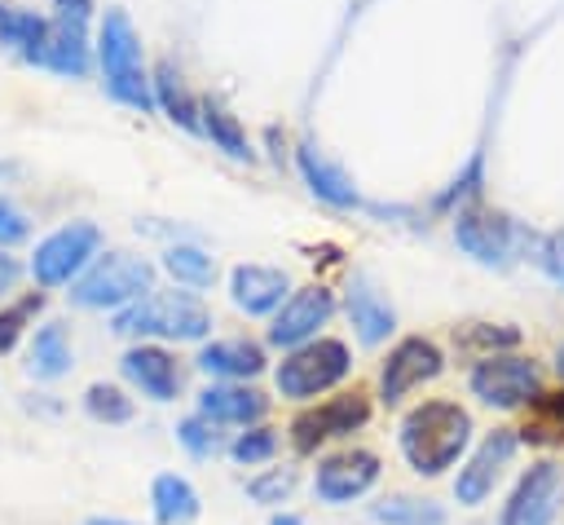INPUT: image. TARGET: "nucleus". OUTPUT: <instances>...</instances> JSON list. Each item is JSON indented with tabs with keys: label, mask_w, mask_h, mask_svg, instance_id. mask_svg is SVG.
<instances>
[{
	"label": "nucleus",
	"mask_w": 564,
	"mask_h": 525,
	"mask_svg": "<svg viewBox=\"0 0 564 525\" xmlns=\"http://www.w3.org/2000/svg\"><path fill=\"white\" fill-rule=\"evenodd\" d=\"M348 371H352L348 344H344V340H326V335H317V340H308V344L291 349V353L278 362L273 384H278V393H282V397L304 401V397H317V393L335 388Z\"/></svg>",
	"instance_id": "39448f33"
},
{
	"label": "nucleus",
	"mask_w": 564,
	"mask_h": 525,
	"mask_svg": "<svg viewBox=\"0 0 564 525\" xmlns=\"http://www.w3.org/2000/svg\"><path fill=\"white\" fill-rule=\"evenodd\" d=\"M119 371L132 388H141L150 401H172L181 393V366L163 344H132L119 357Z\"/></svg>",
	"instance_id": "dca6fc26"
},
{
	"label": "nucleus",
	"mask_w": 564,
	"mask_h": 525,
	"mask_svg": "<svg viewBox=\"0 0 564 525\" xmlns=\"http://www.w3.org/2000/svg\"><path fill=\"white\" fill-rule=\"evenodd\" d=\"M97 247H101V229L93 221H70V225L53 229L44 243H35L31 278L40 287H62V282L79 278L97 260Z\"/></svg>",
	"instance_id": "423d86ee"
},
{
	"label": "nucleus",
	"mask_w": 564,
	"mask_h": 525,
	"mask_svg": "<svg viewBox=\"0 0 564 525\" xmlns=\"http://www.w3.org/2000/svg\"><path fill=\"white\" fill-rule=\"evenodd\" d=\"M75 353H70V340H66V326L62 322H44L35 335H31V357H26V371L35 379H62L70 371Z\"/></svg>",
	"instance_id": "5701e85b"
},
{
	"label": "nucleus",
	"mask_w": 564,
	"mask_h": 525,
	"mask_svg": "<svg viewBox=\"0 0 564 525\" xmlns=\"http://www.w3.org/2000/svg\"><path fill=\"white\" fill-rule=\"evenodd\" d=\"M295 163H300L304 185H308L322 203H330V207H357V203H361V194H357V185L348 181V172H344L339 163H330L313 141H300Z\"/></svg>",
	"instance_id": "6ab92c4d"
},
{
	"label": "nucleus",
	"mask_w": 564,
	"mask_h": 525,
	"mask_svg": "<svg viewBox=\"0 0 564 525\" xmlns=\"http://www.w3.org/2000/svg\"><path fill=\"white\" fill-rule=\"evenodd\" d=\"M198 415L207 424H242V428H251V424H260L269 415V397L247 388V384H207L198 393Z\"/></svg>",
	"instance_id": "a211bd4d"
},
{
	"label": "nucleus",
	"mask_w": 564,
	"mask_h": 525,
	"mask_svg": "<svg viewBox=\"0 0 564 525\" xmlns=\"http://www.w3.org/2000/svg\"><path fill=\"white\" fill-rule=\"evenodd\" d=\"M84 410L97 419V424H128L132 419V397L115 384H88L84 393Z\"/></svg>",
	"instance_id": "c756f323"
},
{
	"label": "nucleus",
	"mask_w": 564,
	"mask_h": 525,
	"mask_svg": "<svg viewBox=\"0 0 564 525\" xmlns=\"http://www.w3.org/2000/svg\"><path fill=\"white\" fill-rule=\"evenodd\" d=\"M198 128H203L225 154H234V159H251V146H247L238 119H234L229 110H220L216 101H203V106H198Z\"/></svg>",
	"instance_id": "bb28decb"
},
{
	"label": "nucleus",
	"mask_w": 564,
	"mask_h": 525,
	"mask_svg": "<svg viewBox=\"0 0 564 525\" xmlns=\"http://www.w3.org/2000/svg\"><path fill=\"white\" fill-rule=\"evenodd\" d=\"M0 18H4V4H0Z\"/></svg>",
	"instance_id": "79ce46f5"
},
{
	"label": "nucleus",
	"mask_w": 564,
	"mask_h": 525,
	"mask_svg": "<svg viewBox=\"0 0 564 525\" xmlns=\"http://www.w3.org/2000/svg\"><path fill=\"white\" fill-rule=\"evenodd\" d=\"M176 441H181L194 459H207V454H216V450H220V437H216V428H212L203 415L181 419V424H176Z\"/></svg>",
	"instance_id": "72a5a7b5"
},
{
	"label": "nucleus",
	"mask_w": 564,
	"mask_h": 525,
	"mask_svg": "<svg viewBox=\"0 0 564 525\" xmlns=\"http://www.w3.org/2000/svg\"><path fill=\"white\" fill-rule=\"evenodd\" d=\"M163 269H167L181 287H212V278H216L212 256H207V251H198V247H189V243L167 247V251H163Z\"/></svg>",
	"instance_id": "cd10ccee"
},
{
	"label": "nucleus",
	"mask_w": 564,
	"mask_h": 525,
	"mask_svg": "<svg viewBox=\"0 0 564 525\" xmlns=\"http://www.w3.org/2000/svg\"><path fill=\"white\" fill-rule=\"evenodd\" d=\"M441 371H445V353H441L427 335H405V340L392 344V353H388V362H383V371H379V393H383L388 406H397V401L410 397L419 384L436 379Z\"/></svg>",
	"instance_id": "9b49d317"
},
{
	"label": "nucleus",
	"mask_w": 564,
	"mask_h": 525,
	"mask_svg": "<svg viewBox=\"0 0 564 525\" xmlns=\"http://www.w3.org/2000/svg\"><path fill=\"white\" fill-rule=\"evenodd\" d=\"M538 265L546 269L551 282L564 287V229H555V234H546V238L538 243Z\"/></svg>",
	"instance_id": "c9c22d12"
},
{
	"label": "nucleus",
	"mask_w": 564,
	"mask_h": 525,
	"mask_svg": "<svg viewBox=\"0 0 564 525\" xmlns=\"http://www.w3.org/2000/svg\"><path fill=\"white\" fill-rule=\"evenodd\" d=\"M150 512H154L159 525H189L203 512V503H198V490L185 476L159 472L154 485H150Z\"/></svg>",
	"instance_id": "4be33fe9"
},
{
	"label": "nucleus",
	"mask_w": 564,
	"mask_h": 525,
	"mask_svg": "<svg viewBox=\"0 0 564 525\" xmlns=\"http://www.w3.org/2000/svg\"><path fill=\"white\" fill-rule=\"evenodd\" d=\"M150 287H154L150 260L132 251H106L70 282V300L79 309H128L141 296H150Z\"/></svg>",
	"instance_id": "20e7f679"
},
{
	"label": "nucleus",
	"mask_w": 564,
	"mask_h": 525,
	"mask_svg": "<svg viewBox=\"0 0 564 525\" xmlns=\"http://www.w3.org/2000/svg\"><path fill=\"white\" fill-rule=\"evenodd\" d=\"M291 296V278L273 265H238L229 274V300L234 309H242L247 318H264L278 313L282 300Z\"/></svg>",
	"instance_id": "f3484780"
},
{
	"label": "nucleus",
	"mask_w": 564,
	"mask_h": 525,
	"mask_svg": "<svg viewBox=\"0 0 564 525\" xmlns=\"http://www.w3.org/2000/svg\"><path fill=\"white\" fill-rule=\"evenodd\" d=\"M88 13H93L88 0H57L53 4L40 66H48L57 75H84L88 71Z\"/></svg>",
	"instance_id": "f8f14e48"
},
{
	"label": "nucleus",
	"mask_w": 564,
	"mask_h": 525,
	"mask_svg": "<svg viewBox=\"0 0 564 525\" xmlns=\"http://www.w3.org/2000/svg\"><path fill=\"white\" fill-rule=\"evenodd\" d=\"M330 313H335V296H330V287H322V282L300 287V291H291V296L282 300V309L273 313L269 344H278V349L291 353V349L317 340V331L330 322Z\"/></svg>",
	"instance_id": "ddd939ff"
},
{
	"label": "nucleus",
	"mask_w": 564,
	"mask_h": 525,
	"mask_svg": "<svg viewBox=\"0 0 564 525\" xmlns=\"http://www.w3.org/2000/svg\"><path fill=\"white\" fill-rule=\"evenodd\" d=\"M40 304H44V296H40V291H26L22 300H13V304L0 309V353H9V349L22 340L26 322L40 313Z\"/></svg>",
	"instance_id": "2f4dec72"
},
{
	"label": "nucleus",
	"mask_w": 564,
	"mask_h": 525,
	"mask_svg": "<svg viewBox=\"0 0 564 525\" xmlns=\"http://www.w3.org/2000/svg\"><path fill=\"white\" fill-rule=\"evenodd\" d=\"M467 384H471V393H476L485 406H494V410H516V406H524V401L538 397V366H533L529 357L489 353V357H480V362L471 366Z\"/></svg>",
	"instance_id": "1a4fd4ad"
},
{
	"label": "nucleus",
	"mask_w": 564,
	"mask_h": 525,
	"mask_svg": "<svg viewBox=\"0 0 564 525\" xmlns=\"http://www.w3.org/2000/svg\"><path fill=\"white\" fill-rule=\"evenodd\" d=\"M18 238H26V216H22L9 199H0V251H4L9 243H18Z\"/></svg>",
	"instance_id": "e433bc0d"
},
{
	"label": "nucleus",
	"mask_w": 564,
	"mask_h": 525,
	"mask_svg": "<svg viewBox=\"0 0 564 525\" xmlns=\"http://www.w3.org/2000/svg\"><path fill=\"white\" fill-rule=\"evenodd\" d=\"M22 278V265L13 260V256H4L0 251V300H4V291H13V282Z\"/></svg>",
	"instance_id": "4c0bfd02"
},
{
	"label": "nucleus",
	"mask_w": 564,
	"mask_h": 525,
	"mask_svg": "<svg viewBox=\"0 0 564 525\" xmlns=\"http://www.w3.org/2000/svg\"><path fill=\"white\" fill-rule=\"evenodd\" d=\"M119 335H150V340H203L212 331V313L189 291H154L137 304L115 313Z\"/></svg>",
	"instance_id": "7ed1b4c3"
},
{
	"label": "nucleus",
	"mask_w": 564,
	"mask_h": 525,
	"mask_svg": "<svg viewBox=\"0 0 564 525\" xmlns=\"http://www.w3.org/2000/svg\"><path fill=\"white\" fill-rule=\"evenodd\" d=\"M370 516L379 525H445V507L419 494H392L383 503L370 507Z\"/></svg>",
	"instance_id": "a878e982"
},
{
	"label": "nucleus",
	"mask_w": 564,
	"mask_h": 525,
	"mask_svg": "<svg viewBox=\"0 0 564 525\" xmlns=\"http://www.w3.org/2000/svg\"><path fill=\"white\" fill-rule=\"evenodd\" d=\"M269 525H304L295 512H278V516H269Z\"/></svg>",
	"instance_id": "58836bf2"
},
{
	"label": "nucleus",
	"mask_w": 564,
	"mask_h": 525,
	"mask_svg": "<svg viewBox=\"0 0 564 525\" xmlns=\"http://www.w3.org/2000/svg\"><path fill=\"white\" fill-rule=\"evenodd\" d=\"M273 454H278V428H264V424H251L247 432H238L229 441V459L247 463V468H256V463H264Z\"/></svg>",
	"instance_id": "7c9ffc66"
},
{
	"label": "nucleus",
	"mask_w": 564,
	"mask_h": 525,
	"mask_svg": "<svg viewBox=\"0 0 564 525\" xmlns=\"http://www.w3.org/2000/svg\"><path fill=\"white\" fill-rule=\"evenodd\" d=\"M194 366L203 375H216V379L234 384V379H251V375L264 371V349L256 340H212V344L198 349Z\"/></svg>",
	"instance_id": "412c9836"
},
{
	"label": "nucleus",
	"mask_w": 564,
	"mask_h": 525,
	"mask_svg": "<svg viewBox=\"0 0 564 525\" xmlns=\"http://www.w3.org/2000/svg\"><path fill=\"white\" fill-rule=\"evenodd\" d=\"M291 490H295V468H269V472H256V476L247 481V494H251L256 503H264V507L286 503Z\"/></svg>",
	"instance_id": "473e14b6"
},
{
	"label": "nucleus",
	"mask_w": 564,
	"mask_h": 525,
	"mask_svg": "<svg viewBox=\"0 0 564 525\" xmlns=\"http://www.w3.org/2000/svg\"><path fill=\"white\" fill-rule=\"evenodd\" d=\"M370 419V401L366 393H339V397H326L322 406H308L291 419V446L295 454H313L322 441H335V437H348L357 432L361 424Z\"/></svg>",
	"instance_id": "0eeeda50"
},
{
	"label": "nucleus",
	"mask_w": 564,
	"mask_h": 525,
	"mask_svg": "<svg viewBox=\"0 0 564 525\" xmlns=\"http://www.w3.org/2000/svg\"><path fill=\"white\" fill-rule=\"evenodd\" d=\"M375 481H379V454L352 446V450H335V454H326V459L317 463V472H313V494H317L322 503H330V507H344V503L361 499Z\"/></svg>",
	"instance_id": "2eb2a0df"
},
{
	"label": "nucleus",
	"mask_w": 564,
	"mask_h": 525,
	"mask_svg": "<svg viewBox=\"0 0 564 525\" xmlns=\"http://www.w3.org/2000/svg\"><path fill=\"white\" fill-rule=\"evenodd\" d=\"M560 507H564V468L551 459H538L507 494L498 525H551Z\"/></svg>",
	"instance_id": "6e6552de"
},
{
	"label": "nucleus",
	"mask_w": 564,
	"mask_h": 525,
	"mask_svg": "<svg viewBox=\"0 0 564 525\" xmlns=\"http://www.w3.org/2000/svg\"><path fill=\"white\" fill-rule=\"evenodd\" d=\"M454 238L480 265H511V256L520 247V229L502 212L480 207V203H471V207H463L454 216Z\"/></svg>",
	"instance_id": "9d476101"
},
{
	"label": "nucleus",
	"mask_w": 564,
	"mask_h": 525,
	"mask_svg": "<svg viewBox=\"0 0 564 525\" xmlns=\"http://www.w3.org/2000/svg\"><path fill=\"white\" fill-rule=\"evenodd\" d=\"M154 106H163L172 124L198 132V101L185 93V84L172 71V62H159V71H154Z\"/></svg>",
	"instance_id": "393cba45"
},
{
	"label": "nucleus",
	"mask_w": 564,
	"mask_h": 525,
	"mask_svg": "<svg viewBox=\"0 0 564 525\" xmlns=\"http://www.w3.org/2000/svg\"><path fill=\"white\" fill-rule=\"evenodd\" d=\"M348 322H352V331H357V340L361 344H383L388 335H392V326H397V313H392V304L379 296V287L366 278V274H357L352 278V287H348Z\"/></svg>",
	"instance_id": "aec40b11"
},
{
	"label": "nucleus",
	"mask_w": 564,
	"mask_h": 525,
	"mask_svg": "<svg viewBox=\"0 0 564 525\" xmlns=\"http://www.w3.org/2000/svg\"><path fill=\"white\" fill-rule=\"evenodd\" d=\"M458 344H476V349H511L520 344V331L516 326H489V322H476L458 335Z\"/></svg>",
	"instance_id": "f704fd0d"
},
{
	"label": "nucleus",
	"mask_w": 564,
	"mask_h": 525,
	"mask_svg": "<svg viewBox=\"0 0 564 525\" xmlns=\"http://www.w3.org/2000/svg\"><path fill=\"white\" fill-rule=\"evenodd\" d=\"M0 40H4L9 49H18L26 62L40 66L44 40H48V18H35V13H26V9H4V18H0Z\"/></svg>",
	"instance_id": "b1692460"
},
{
	"label": "nucleus",
	"mask_w": 564,
	"mask_h": 525,
	"mask_svg": "<svg viewBox=\"0 0 564 525\" xmlns=\"http://www.w3.org/2000/svg\"><path fill=\"white\" fill-rule=\"evenodd\" d=\"M529 441H564V393H538L529 401V424L524 432Z\"/></svg>",
	"instance_id": "c85d7f7f"
},
{
	"label": "nucleus",
	"mask_w": 564,
	"mask_h": 525,
	"mask_svg": "<svg viewBox=\"0 0 564 525\" xmlns=\"http://www.w3.org/2000/svg\"><path fill=\"white\" fill-rule=\"evenodd\" d=\"M467 441H471V415L449 397L419 401L401 419V454L419 476H441L445 468H454Z\"/></svg>",
	"instance_id": "f257e3e1"
},
{
	"label": "nucleus",
	"mask_w": 564,
	"mask_h": 525,
	"mask_svg": "<svg viewBox=\"0 0 564 525\" xmlns=\"http://www.w3.org/2000/svg\"><path fill=\"white\" fill-rule=\"evenodd\" d=\"M516 446H520V432H516V428H494V432L471 450V459L458 468V476H454V499H458L463 507H480V503L494 494V485H498L502 468L511 463Z\"/></svg>",
	"instance_id": "4468645a"
},
{
	"label": "nucleus",
	"mask_w": 564,
	"mask_h": 525,
	"mask_svg": "<svg viewBox=\"0 0 564 525\" xmlns=\"http://www.w3.org/2000/svg\"><path fill=\"white\" fill-rule=\"evenodd\" d=\"M97 66L106 93L128 110H154V79L141 57V35L123 9H106L97 26Z\"/></svg>",
	"instance_id": "f03ea898"
},
{
	"label": "nucleus",
	"mask_w": 564,
	"mask_h": 525,
	"mask_svg": "<svg viewBox=\"0 0 564 525\" xmlns=\"http://www.w3.org/2000/svg\"><path fill=\"white\" fill-rule=\"evenodd\" d=\"M84 525H132V521H115V516H93V521H84Z\"/></svg>",
	"instance_id": "ea45409f"
},
{
	"label": "nucleus",
	"mask_w": 564,
	"mask_h": 525,
	"mask_svg": "<svg viewBox=\"0 0 564 525\" xmlns=\"http://www.w3.org/2000/svg\"><path fill=\"white\" fill-rule=\"evenodd\" d=\"M555 371H560V379H564V344H560V353H555Z\"/></svg>",
	"instance_id": "a19ab883"
}]
</instances>
